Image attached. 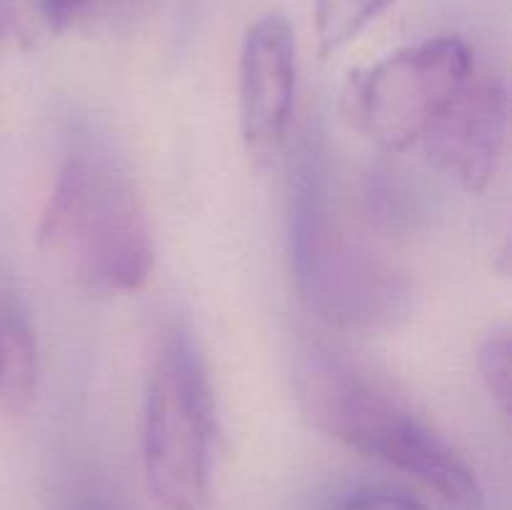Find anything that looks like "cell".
Masks as SVG:
<instances>
[{
  "label": "cell",
  "mask_w": 512,
  "mask_h": 510,
  "mask_svg": "<svg viewBox=\"0 0 512 510\" xmlns=\"http://www.w3.org/2000/svg\"><path fill=\"white\" fill-rule=\"evenodd\" d=\"M290 260L300 298L333 328L380 333L408 318L413 305L408 273L313 158L300 165L290 188Z\"/></svg>",
  "instance_id": "6da1fadb"
},
{
  "label": "cell",
  "mask_w": 512,
  "mask_h": 510,
  "mask_svg": "<svg viewBox=\"0 0 512 510\" xmlns=\"http://www.w3.org/2000/svg\"><path fill=\"white\" fill-rule=\"evenodd\" d=\"M293 383L300 408L320 433L415 478L453 508L483 510V485L468 460L343 355L308 345L298 355Z\"/></svg>",
  "instance_id": "7a4b0ae2"
},
{
  "label": "cell",
  "mask_w": 512,
  "mask_h": 510,
  "mask_svg": "<svg viewBox=\"0 0 512 510\" xmlns=\"http://www.w3.org/2000/svg\"><path fill=\"white\" fill-rule=\"evenodd\" d=\"M45 263L88 295H130L155 268L148 210L113 158L78 150L58 170L38 220Z\"/></svg>",
  "instance_id": "3957f363"
},
{
  "label": "cell",
  "mask_w": 512,
  "mask_h": 510,
  "mask_svg": "<svg viewBox=\"0 0 512 510\" xmlns=\"http://www.w3.org/2000/svg\"><path fill=\"white\" fill-rule=\"evenodd\" d=\"M215 405L208 375L183 330H168L150 360L140 413V460L165 510H200L213 483Z\"/></svg>",
  "instance_id": "277c9868"
},
{
  "label": "cell",
  "mask_w": 512,
  "mask_h": 510,
  "mask_svg": "<svg viewBox=\"0 0 512 510\" xmlns=\"http://www.w3.org/2000/svg\"><path fill=\"white\" fill-rule=\"evenodd\" d=\"M475 73V53L463 38L420 40L350 73L343 113L380 150L405 153L423 143Z\"/></svg>",
  "instance_id": "5b68a950"
},
{
  "label": "cell",
  "mask_w": 512,
  "mask_h": 510,
  "mask_svg": "<svg viewBox=\"0 0 512 510\" xmlns=\"http://www.w3.org/2000/svg\"><path fill=\"white\" fill-rule=\"evenodd\" d=\"M298 100V43L283 13L248 25L238 58L240 140L255 168H273L290 140Z\"/></svg>",
  "instance_id": "8992f818"
},
{
  "label": "cell",
  "mask_w": 512,
  "mask_h": 510,
  "mask_svg": "<svg viewBox=\"0 0 512 510\" xmlns=\"http://www.w3.org/2000/svg\"><path fill=\"white\" fill-rule=\"evenodd\" d=\"M510 133V95L503 78L475 73L420 145L468 193H485L498 175Z\"/></svg>",
  "instance_id": "52a82bcc"
},
{
  "label": "cell",
  "mask_w": 512,
  "mask_h": 510,
  "mask_svg": "<svg viewBox=\"0 0 512 510\" xmlns=\"http://www.w3.org/2000/svg\"><path fill=\"white\" fill-rule=\"evenodd\" d=\"M40 385V345L23 300L0 283V415H23Z\"/></svg>",
  "instance_id": "ba28073f"
},
{
  "label": "cell",
  "mask_w": 512,
  "mask_h": 510,
  "mask_svg": "<svg viewBox=\"0 0 512 510\" xmlns=\"http://www.w3.org/2000/svg\"><path fill=\"white\" fill-rule=\"evenodd\" d=\"M398 0H313V28L320 58L340 53Z\"/></svg>",
  "instance_id": "9c48e42d"
},
{
  "label": "cell",
  "mask_w": 512,
  "mask_h": 510,
  "mask_svg": "<svg viewBox=\"0 0 512 510\" xmlns=\"http://www.w3.org/2000/svg\"><path fill=\"white\" fill-rule=\"evenodd\" d=\"M510 353L508 325H498L490 330L478 350L480 380L505 418L510 415Z\"/></svg>",
  "instance_id": "30bf717a"
},
{
  "label": "cell",
  "mask_w": 512,
  "mask_h": 510,
  "mask_svg": "<svg viewBox=\"0 0 512 510\" xmlns=\"http://www.w3.org/2000/svg\"><path fill=\"white\" fill-rule=\"evenodd\" d=\"M35 3H38L40 18L45 20V25L53 33H65L88 13L93 0H35Z\"/></svg>",
  "instance_id": "8fae6325"
},
{
  "label": "cell",
  "mask_w": 512,
  "mask_h": 510,
  "mask_svg": "<svg viewBox=\"0 0 512 510\" xmlns=\"http://www.w3.org/2000/svg\"><path fill=\"white\" fill-rule=\"evenodd\" d=\"M333 510H425V508L420 503H415L413 498H408V495L370 490V493H358L340 500Z\"/></svg>",
  "instance_id": "7c38bea8"
},
{
  "label": "cell",
  "mask_w": 512,
  "mask_h": 510,
  "mask_svg": "<svg viewBox=\"0 0 512 510\" xmlns=\"http://www.w3.org/2000/svg\"><path fill=\"white\" fill-rule=\"evenodd\" d=\"M10 13H13V0H0V35L8 30Z\"/></svg>",
  "instance_id": "4fadbf2b"
}]
</instances>
